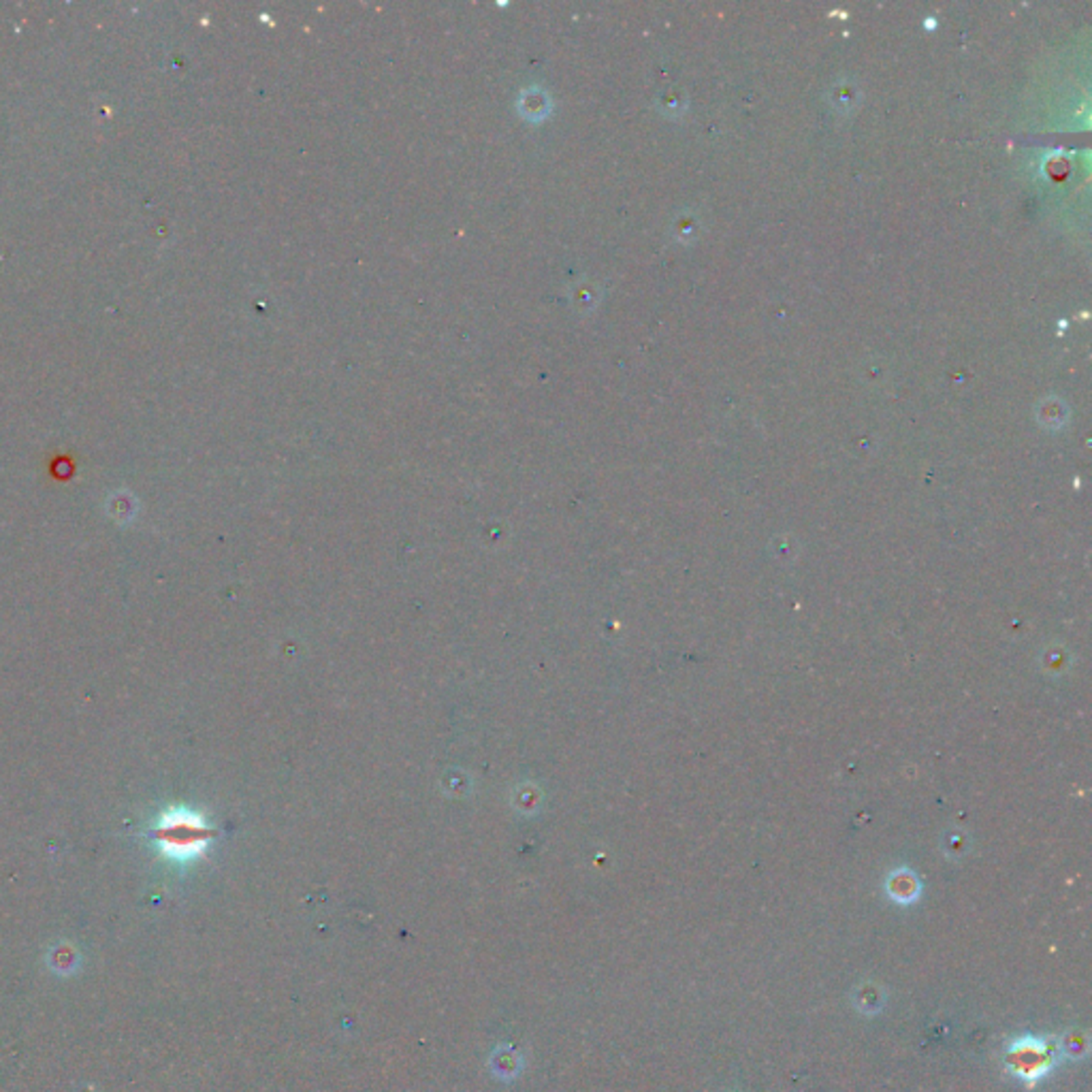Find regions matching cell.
Segmentation results:
<instances>
[{"label": "cell", "mask_w": 1092, "mask_h": 1092, "mask_svg": "<svg viewBox=\"0 0 1092 1092\" xmlns=\"http://www.w3.org/2000/svg\"><path fill=\"white\" fill-rule=\"evenodd\" d=\"M1007 1067L1020 1080H1039L1054 1067V1045L1037 1037H1022L1007 1047Z\"/></svg>", "instance_id": "cell-2"}, {"label": "cell", "mask_w": 1092, "mask_h": 1092, "mask_svg": "<svg viewBox=\"0 0 1092 1092\" xmlns=\"http://www.w3.org/2000/svg\"><path fill=\"white\" fill-rule=\"evenodd\" d=\"M888 890L890 894H892L894 901L898 903L915 901L917 892H920L915 877L909 875V872H897V875H892V879H890L888 884Z\"/></svg>", "instance_id": "cell-4"}, {"label": "cell", "mask_w": 1092, "mask_h": 1092, "mask_svg": "<svg viewBox=\"0 0 1092 1092\" xmlns=\"http://www.w3.org/2000/svg\"><path fill=\"white\" fill-rule=\"evenodd\" d=\"M491 1067H493V1071L498 1073V1077H501V1080H512L523 1069V1060L518 1058V1054H514L512 1047L499 1045L493 1058H491Z\"/></svg>", "instance_id": "cell-3"}, {"label": "cell", "mask_w": 1092, "mask_h": 1092, "mask_svg": "<svg viewBox=\"0 0 1092 1092\" xmlns=\"http://www.w3.org/2000/svg\"><path fill=\"white\" fill-rule=\"evenodd\" d=\"M154 836L164 856L173 860H192L208 847L212 830L195 813L173 809L160 816Z\"/></svg>", "instance_id": "cell-1"}, {"label": "cell", "mask_w": 1092, "mask_h": 1092, "mask_svg": "<svg viewBox=\"0 0 1092 1092\" xmlns=\"http://www.w3.org/2000/svg\"><path fill=\"white\" fill-rule=\"evenodd\" d=\"M856 1002L862 1011H877L881 1009V1002H884V999H881V992L877 990V988L866 986L858 992Z\"/></svg>", "instance_id": "cell-5"}]
</instances>
